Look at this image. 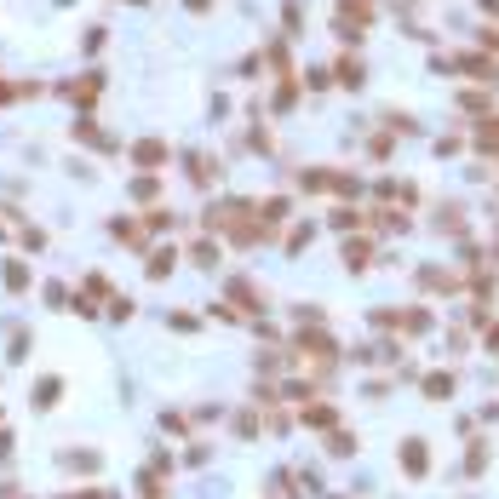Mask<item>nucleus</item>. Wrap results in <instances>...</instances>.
Listing matches in <instances>:
<instances>
[{"mask_svg":"<svg viewBox=\"0 0 499 499\" xmlns=\"http://www.w3.org/2000/svg\"><path fill=\"white\" fill-rule=\"evenodd\" d=\"M482 143H488V150H499V126H488V132H482Z\"/></svg>","mask_w":499,"mask_h":499,"instance_id":"obj_4","label":"nucleus"},{"mask_svg":"<svg viewBox=\"0 0 499 499\" xmlns=\"http://www.w3.org/2000/svg\"><path fill=\"white\" fill-rule=\"evenodd\" d=\"M189 6H207V0H189Z\"/></svg>","mask_w":499,"mask_h":499,"instance_id":"obj_5","label":"nucleus"},{"mask_svg":"<svg viewBox=\"0 0 499 499\" xmlns=\"http://www.w3.org/2000/svg\"><path fill=\"white\" fill-rule=\"evenodd\" d=\"M402 465H408V471H425V448L408 442V448H402Z\"/></svg>","mask_w":499,"mask_h":499,"instance_id":"obj_1","label":"nucleus"},{"mask_svg":"<svg viewBox=\"0 0 499 499\" xmlns=\"http://www.w3.org/2000/svg\"><path fill=\"white\" fill-rule=\"evenodd\" d=\"M35 402L46 408V402H58V379H40V391H35Z\"/></svg>","mask_w":499,"mask_h":499,"instance_id":"obj_3","label":"nucleus"},{"mask_svg":"<svg viewBox=\"0 0 499 499\" xmlns=\"http://www.w3.org/2000/svg\"><path fill=\"white\" fill-rule=\"evenodd\" d=\"M161 155H167L161 143H138V161H143V167H161Z\"/></svg>","mask_w":499,"mask_h":499,"instance_id":"obj_2","label":"nucleus"}]
</instances>
